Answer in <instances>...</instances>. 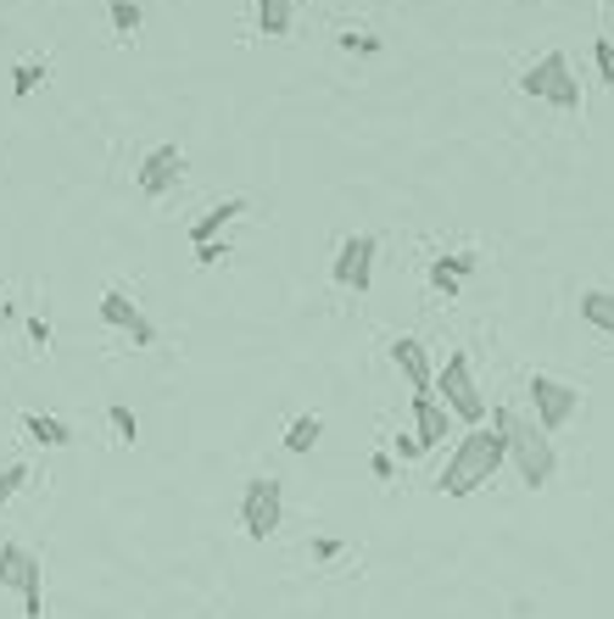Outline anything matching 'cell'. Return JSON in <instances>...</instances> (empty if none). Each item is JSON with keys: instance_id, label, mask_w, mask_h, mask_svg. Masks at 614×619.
Instances as JSON below:
<instances>
[{"instance_id": "30bf717a", "label": "cell", "mask_w": 614, "mask_h": 619, "mask_svg": "<svg viewBox=\"0 0 614 619\" xmlns=\"http://www.w3.org/2000/svg\"><path fill=\"white\" fill-rule=\"evenodd\" d=\"M391 363H397V374L413 385V396H419V391H436V363H430L425 341H413V335H397V341H391Z\"/></svg>"}, {"instance_id": "3957f363", "label": "cell", "mask_w": 614, "mask_h": 619, "mask_svg": "<svg viewBox=\"0 0 614 619\" xmlns=\"http://www.w3.org/2000/svg\"><path fill=\"white\" fill-rule=\"evenodd\" d=\"M519 90H525L530 101L558 107V112H581V79H575V68H569L564 51H547L542 62H530L525 79H519Z\"/></svg>"}, {"instance_id": "d4e9b609", "label": "cell", "mask_w": 614, "mask_h": 619, "mask_svg": "<svg viewBox=\"0 0 614 619\" xmlns=\"http://www.w3.org/2000/svg\"><path fill=\"white\" fill-rule=\"evenodd\" d=\"M592 62H597V79L614 85V40H597V46H592Z\"/></svg>"}, {"instance_id": "8fae6325", "label": "cell", "mask_w": 614, "mask_h": 619, "mask_svg": "<svg viewBox=\"0 0 614 619\" xmlns=\"http://www.w3.org/2000/svg\"><path fill=\"white\" fill-rule=\"evenodd\" d=\"M413 435H419L425 452H436V446L452 435V413L441 407L436 391H419V396H413Z\"/></svg>"}, {"instance_id": "cb8c5ba5", "label": "cell", "mask_w": 614, "mask_h": 619, "mask_svg": "<svg viewBox=\"0 0 614 619\" xmlns=\"http://www.w3.org/2000/svg\"><path fill=\"white\" fill-rule=\"evenodd\" d=\"M436 263H441V268H447V274H452V279H469V274H475V263H480V257H475V252H447V257H436Z\"/></svg>"}, {"instance_id": "9c48e42d", "label": "cell", "mask_w": 614, "mask_h": 619, "mask_svg": "<svg viewBox=\"0 0 614 619\" xmlns=\"http://www.w3.org/2000/svg\"><path fill=\"white\" fill-rule=\"evenodd\" d=\"M101 318H107L113 330H124L135 346H157V324H152L124 291H107V296H101Z\"/></svg>"}, {"instance_id": "4dcf8cb0", "label": "cell", "mask_w": 614, "mask_h": 619, "mask_svg": "<svg viewBox=\"0 0 614 619\" xmlns=\"http://www.w3.org/2000/svg\"><path fill=\"white\" fill-rule=\"evenodd\" d=\"M425 446H419V435H397V458H419Z\"/></svg>"}, {"instance_id": "44dd1931", "label": "cell", "mask_w": 614, "mask_h": 619, "mask_svg": "<svg viewBox=\"0 0 614 619\" xmlns=\"http://www.w3.org/2000/svg\"><path fill=\"white\" fill-rule=\"evenodd\" d=\"M23 485H29V463H7V469H0V508H7Z\"/></svg>"}, {"instance_id": "1f68e13d", "label": "cell", "mask_w": 614, "mask_h": 619, "mask_svg": "<svg viewBox=\"0 0 614 619\" xmlns=\"http://www.w3.org/2000/svg\"><path fill=\"white\" fill-rule=\"evenodd\" d=\"M0 318H12V302H0Z\"/></svg>"}, {"instance_id": "83f0119b", "label": "cell", "mask_w": 614, "mask_h": 619, "mask_svg": "<svg viewBox=\"0 0 614 619\" xmlns=\"http://www.w3.org/2000/svg\"><path fill=\"white\" fill-rule=\"evenodd\" d=\"M313 558H319V563L341 558V536H313Z\"/></svg>"}, {"instance_id": "277c9868", "label": "cell", "mask_w": 614, "mask_h": 619, "mask_svg": "<svg viewBox=\"0 0 614 619\" xmlns=\"http://www.w3.org/2000/svg\"><path fill=\"white\" fill-rule=\"evenodd\" d=\"M436 391H441V407H447L458 424H469V430H480V424H486V396H480L475 369H469V357H464V352H452V357L441 363Z\"/></svg>"}, {"instance_id": "7402d4cb", "label": "cell", "mask_w": 614, "mask_h": 619, "mask_svg": "<svg viewBox=\"0 0 614 619\" xmlns=\"http://www.w3.org/2000/svg\"><path fill=\"white\" fill-rule=\"evenodd\" d=\"M107 419H113V430H118V441H129V446L140 441V419H135V413H129L124 402H113V407H107Z\"/></svg>"}, {"instance_id": "4fadbf2b", "label": "cell", "mask_w": 614, "mask_h": 619, "mask_svg": "<svg viewBox=\"0 0 614 619\" xmlns=\"http://www.w3.org/2000/svg\"><path fill=\"white\" fill-rule=\"evenodd\" d=\"M575 313H581V324H592L597 335L614 341V291H581V296H575Z\"/></svg>"}, {"instance_id": "e0dca14e", "label": "cell", "mask_w": 614, "mask_h": 619, "mask_svg": "<svg viewBox=\"0 0 614 619\" xmlns=\"http://www.w3.org/2000/svg\"><path fill=\"white\" fill-rule=\"evenodd\" d=\"M319 435H324V419H319V413H302V419H291V430H285V452H313Z\"/></svg>"}, {"instance_id": "484cf974", "label": "cell", "mask_w": 614, "mask_h": 619, "mask_svg": "<svg viewBox=\"0 0 614 619\" xmlns=\"http://www.w3.org/2000/svg\"><path fill=\"white\" fill-rule=\"evenodd\" d=\"M430 285H436V291H441V296H447V302H452V296H458V291H464V279H452V274H447V268H441V263H430Z\"/></svg>"}, {"instance_id": "5b68a950", "label": "cell", "mask_w": 614, "mask_h": 619, "mask_svg": "<svg viewBox=\"0 0 614 619\" xmlns=\"http://www.w3.org/2000/svg\"><path fill=\"white\" fill-rule=\"evenodd\" d=\"M280 519H285V485H280L274 474L246 480V491H241V524H246V536H252V541H269V536L280 530Z\"/></svg>"}, {"instance_id": "f1b7e54d", "label": "cell", "mask_w": 614, "mask_h": 619, "mask_svg": "<svg viewBox=\"0 0 614 619\" xmlns=\"http://www.w3.org/2000/svg\"><path fill=\"white\" fill-rule=\"evenodd\" d=\"M29 341H35V346H40V352H46V346H51V324H46V318H40V313H35V318H29Z\"/></svg>"}, {"instance_id": "ba28073f", "label": "cell", "mask_w": 614, "mask_h": 619, "mask_svg": "<svg viewBox=\"0 0 614 619\" xmlns=\"http://www.w3.org/2000/svg\"><path fill=\"white\" fill-rule=\"evenodd\" d=\"M179 179H185V151L179 146H152L146 163H140V190L146 196H168Z\"/></svg>"}, {"instance_id": "ac0fdd59", "label": "cell", "mask_w": 614, "mask_h": 619, "mask_svg": "<svg viewBox=\"0 0 614 619\" xmlns=\"http://www.w3.org/2000/svg\"><path fill=\"white\" fill-rule=\"evenodd\" d=\"M18 591H23V619H46V569H40V558L29 563Z\"/></svg>"}, {"instance_id": "9a60e30c", "label": "cell", "mask_w": 614, "mask_h": 619, "mask_svg": "<svg viewBox=\"0 0 614 619\" xmlns=\"http://www.w3.org/2000/svg\"><path fill=\"white\" fill-rule=\"evenodd\" d=\"M23 435L40 441V446H68V441H74V424L57 419V413H23Z\"/></svg>"}, {"instance_id": "52a82bcc", "label": "cell", "mask_w": 614, "mask_h": 619, "mask_svg": "<svg viewBox=\"0 0 614 619\" xmlns=\"http://www.w3.org/2000/svg\"><path fill=\"white\" fill-rule=\"evenodd\" d=\"M374 252H380V246H374V235H347V240H341V252H335V268H330V274H335V285L363 296V291L374 285Z\"/></svg>"}, {"instance_id": "603a6c76", "label": "cell", "mask_w": 614, "mask_h": 619, "mask_svg": "<svg viewBox=\"0 0 614 619\" xmlns=\"http://www.w3.org/2000/svg\"><path fill=\"white\" fill-rule=\"evenodd\" d=\"M341 51H358V57H380L386 46H380L374 35H363V29H341Z\"/></svg>"}, {"instance_id": "7c38bea8", "label": "cell", "mask_w": 614, "mask_h": 619, "mask_svg": "<svg viewBox=\"0 0 614 619\" xmlns=\"http://www.w3.org/2000/svg\"><path fill=\"white\" fill-rule=\"evenodd\" d=\"M246 213V196H230V202H218V207H207L196 224H191V246H207V240H218L235 218Z\"/></svg>"}, {"instance_id": "8992f818", "label": "cell", "mask_w": 614, "mask_h": 619, "mask_svg": "<svg viewBox=\"0 0 614 619\" xmlns=\"http://www.w3.org/2000/svg\"><path fill=\"white\" fill-rule=\"evenodd\" d=\"M525 391H530V419L553 435V430H564L575 413H581V391L569 385V380H553V374H530L525 380Z\"/></svg>"}, {"instance_id": "6da1fadb", "label": "cell", "mask_w": 614, "mask_h": 619, "mask_svg": "<svg viewBox=\"0 0 614 619\" xmlns=\"http://www.w3.org/2000/svg\"><path fill=\"white\" fill-rule=\"evenodd\" d=\"M503 463H508V435H503V424L464 430L458 446H452V458H447L441 474H436V491H441V497H469V491H480Z\"/></svg>"}, {"instance_id": "4316f807", "label": "cell", "mask_w": 614, "mask_h": 619, "mask_svg": "<svg viewBox=\"0 0 614 619\" xmlns=\"http://www.w3.org/2000/svg\"><path fill=\"white\" fill-rule=\"evenodd\" d=\"M230 257V240H207V246H196V263L202 268H213V263H224Z\"/></svg>"}, {"instance_id": "2e32d148", "label": "cell", "mask_w": 614, "mask_h": 619, "mask_svg": "<svg viewBox=\"0 0 614 619\" xmlns=\"http://www.w3.org/2000/svg\"><path fill=\"white\" fill-rule=\"evenodd\" d=\"M29 563H35V552L23 547V541H7V547H0V586H23V574H29Z\"/></svg>"}, {"instance_id": "7a4b0ae2", "label": "cell", "mask_w": 614, "mask_h": 619, "mask_svg": "<svg viewBox=\"0 0 614 619\" xmlns=\"http://www.w3.org/2000/svg\"><path fill=\"white\" fill-rule=\"evenodd\" d=\"M491 424H503V435H508V463H514V474H519L530 491H542V485L558 474V446H553V435H547L530 413H519V407H491Z\"/></svg>"}, {"instance_id": "d6986e66", "label": "cell", "mask_w": 614, "mask_h": 619, "mask_svg": "<svg viewBox=\"0 0 614 619\" xmlns=\"http://www.w3.org/2000/svg\"><path fill=\"white\" fill-rule=\"evenodd\" d=\"M107 18H113V29H118L124 40H135L140 23H146V12L135 7V0H107Z\"/></svg>"}, {"instance_id": "ffe728a7", "label": "cell", "mask_w": 614, "mask_h": 619, "mask_svg": "<svg viewBox=\"0 0 614 619\" xmlns=\"http://www.w3.org/2000/svg\"><path fill=\"white\" fill-rule=\"evenodd\" d=\"M46 73H51L46 62H18V68H12V96H18V101H29V96H35V85H46Z\"/></svg>"}, {"instance_id": "f546056e", "label": "cell", "mask_w": 614, "mask_h": 619, "mask_svg": "<svg viewBox=\"0 0 614 619\" xmlns=\"http://www.w3.org/2000/svg\"><path fill=\"white\" fill-rule=\"evenodd\" d=\"M369 474H374V480H391V474H397L391 452H374V458H369Z\"/></svg>"}, {"instance_id": "5bb4252c", "label": "cell", "mask_w": 614, "mask_h": 619, "mask_svg": "<svg viewBox=\"0 0 614 619\" xmlns=\"http://www.w3.org/2000/svg\"><path fill=\"white\" fill-rule=\"evenodd\" d=\"M252 18H257V35H263V40H280V35H291L296 0H252Z\"/></svg>"}]
</instances>
